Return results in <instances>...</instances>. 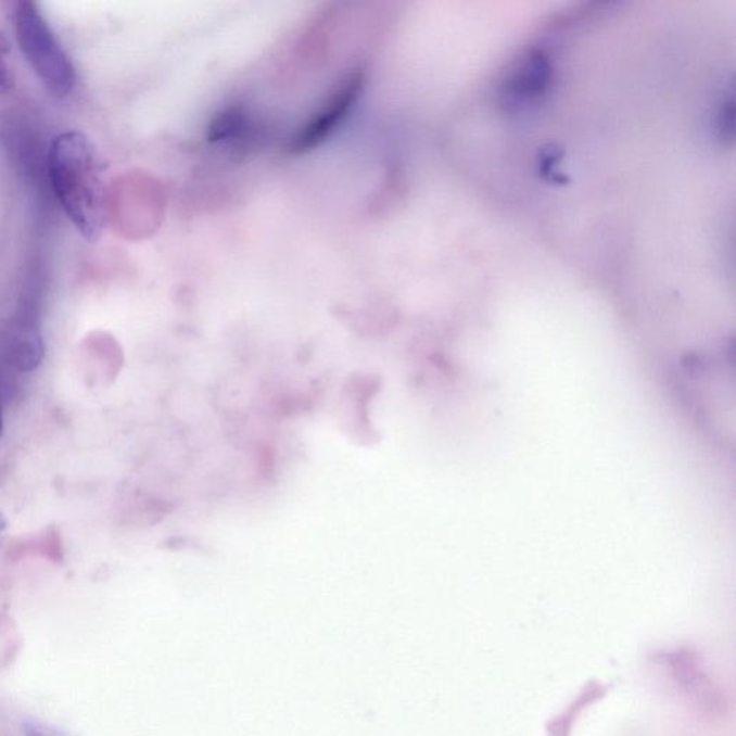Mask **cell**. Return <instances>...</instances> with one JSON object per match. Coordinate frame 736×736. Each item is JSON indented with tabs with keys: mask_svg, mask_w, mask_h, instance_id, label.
Returning a JSON list of instances; mask_svg holds the SVG:
<instances>
[{
	"mask_svg": "<svg viewBox=\"0 0 736 736\" xmlns=\"http://www.w3.org/2000/svg\"><path fill=\"white\" fill-rule=\"evenodd\" d=\"M16 39L25 60L52 97L62 100L73 94L77 71L37 3H17Z\"/></svg>",
	"mask_w": 736,
	"mask_h": 736,
	"instance_id": "cell-2",
	"label": "cell"
},
{
	"mask_svg": "<svg viewBox=\"0 0 736 736\" xmlns=\"http://www.w3.org/2000/svg\"><path fill=\"white\" fill-rule=\"evenodd\" d=\"M3 430V415H2V405H0V434H2Z\"/></svg>",
	"mask_w": 736,
	"mask_h": 736,
	"instance_id": "cell-6",
	"label": "cell"
},
{
	"mask_svg": "<svg viewBox=\"0 0 736 736\" xmlns=\"http://www.w3.org/2000/svg\"><path fill=\"white\" fill-rule=\"evenodd\" d=\"M4 528H7V520H4L3 513L0 512V536H2Z\"/></svg>",
	"mask_w": 736,
	"mask_h": 736,
	"instance_id": "cell-5",
	"label": "cell"
},
{
	"mask_svg": "<svg viewBox=\"0 0 736 736\" xmlns=\"http://www.w3.org/2000/svg\"><path fill=\"white\" fill-rule=\"evenodd\" d=\"M15 88V73L11 62V51L7 39L0 33V96L8 94Z\"/></svg>",
	"mask_w": 736,
	"mask_h": 736,
	"instance_id": "cell-3",
	"label": "cell"
},
{
	"mask_svg": "<svg viewBox=\"0 0 736 736\" xmlns=\"http://www.w3.org/2000/svg\"><path fill=\"white\" fill-rule=\"evenodd\" d=\"M94 141L79 130L61 132L48 152V175L62 210L83 238L96 243L105 226L104 168Z\"/></svg>",
	"mask_w": 736,
	"mask_h": 736,
	"instance_id": "cell-1",
	"label": "cell"
},
{
	"mask_svg": "<svg viewBox=\"0 0 736 736\" xmlns=\"http://www.w3.org/2000/svg\"><path fill=\"white\" fill-rule=\"evenodd\" d=\"M25 733L28 736H68L62 734L61 731L52 728L50 725L38 724V722L25 724Z\"/></svg>",
	"mask_w": 736,
	"mask_h": 736,
	"instance_id": "cell-4",
	"label": "cell"
}]
</instances>
